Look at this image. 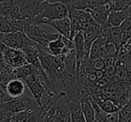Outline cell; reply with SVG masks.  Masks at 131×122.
Returning <instances> with one entry per match:
<instances>
[{
	"instance_id": "obj_1",
	"label": "cell",
	"mask_w": 131,
	"mask_h": 122,
	"mask_svg": "<svg viewBox=\"0 0 131 122\" xmlns=\"http://www.w3.org/2000/svg\"><path fill=\"white\" fill-rule=\"evenodd\" d=\"M96 97H102L106 100H110L120 108L124 106L128 102L129 93L126 87L116 80H111L105 85L102 86L99 93L95 97H90V98H96Z\"/></svg>"
},
{
	"instance_id": "obj_2",
	"label": "cell",
	"mask_w": 131,
	"mask_h": 122,
	"mask_svg": "<svg viewBox=\"0 0 131 122\" xmlns=\"http://www.w3.org/2000/svg\"><path fill=\"white\" fill-rule=\"evenodd\" d=\"M68 18L71 24V34H70L71 40H73L74 37L79 31H87L94 28L95 26L100 25L93 20L90 14L85 10L68 8Z\"/></svg>"
},
{
	"instance_id": "obj_3",
	"label": "cell",
	"mask_w": 131,
	"mask_h": 122,
	"mask_svg": "<svg viewBox=\"0 0 131 122\" xmlns=\"http://www.w3.org/2000/svg\"><path fill=\"white\" fill-rule=\"evenodd\" d=\"M68 16V8L61 2L48 3L40 14L30 20L36 24H48L55 20H59Z\"/></svg>"
},
{
	"instance_id": "obj_4",
	"label": "cell",
	"mask_w": 131,
	"mask_h": 122,
	"mask_svg": "<svg viewBox=\"0 0 131 122\" xmlns=\"http://www.w3.org/2000/svg\"><path fill=\"white\" fill-rule=\"evenodd\" d=\"M23 31L28 38L45 49L48 48V44L49 42L59 37V33H53L41 29L38 24H33L31 21H26L24 23Z\"/></svg>"
},
{
	"instance_id": "obj_5",
	"label": "cell",
	"mask_w": 131,
	"mask_h": 122,
	"mask_svg": "<svg viewBox=\"0 0 131 122\" xmlns=\"http://www.w3.org/2000/svg\"><path fill=\"white\" fill-rule=\"evenodd\" d=\"M116 47L112 43L108 42L105 37L101 34L92 45L89 53V58L91 60L105 59L111 57H116Z\"/></svg>"
},
{
	"instance_id": "obj_6",
	"label": "cell",
	"mask_w": 131,
	"mask_h": 122,
	"mask_svg": "<svg viewBox=\"0 0 131 122\" xmlns=\"http://www.w3.org/2000/svg\"><path fill=\"white\" fill-rule=\"evenodd\" d=\"M40 106L34 99H31L25 95H21V96L13 98L12 100L2 103L0 105V109L9 112L11 114H15V113H18L21 111L37 109Z\"/></svg>"
},
{
	"instance_id": "obj_7",
	"label": "cell",
	"mask_w": 131,
	"mask_h": 122,
	"mask_svg": "<svg viewBox=\"0 0 131 122\" xmlns=\"http://www.w3.org/2000/svg\"><path fill=\"white\" fill-rule=\"evenodd\" d=\"M3 61L12 68H18L28 64L24 53L20 49H12L2 45Z\"/></svg>"
},
{
	"instance_id": "obj_8",
	"label": "cell",
	"mask_w": 131,
	"mask_h": 122,
	"mask_svg": "<svg viewBox=\"0 0 131 122\" xmlns=\"http://www.w3.org/2000/svg\"><path fill=\"white\" fill-rule=\"evenodd\" d=\"M21 50L24 53L29 64H32L39 68H41L39 58V44L35 41L31 40L28 38L26 35H24V42Z\"/></svg>"
},
{
	"instance_id": "obj_9",
	"label": "cell",
	"mask_w": 131,
	"mask_h": 122,
	"mask_svg": "<svg viewBox=\"0 0 131 122\" xmlns=\"http://www.w3.org/2000/svg\"><path fill=\"white\" fill-rule=\"evenodd\" d=\"M44 110L41 107L21 111L12 115L10 122H43Z\"/></svg>"
},
{
	"instance_id": "obj_10",
	"label": "cell",
	"mask_w": 131,
	"mask_h": 122,
	"mask_svg": "<svg viewBox=\"0 0 131 122\" xmlns=\"http://www.w3.org/2000/svg\"><path fill=\"white\" fill-rule=\"evenodd\" d=\"M86 12L90 14L93 19L100 24L102 27L108 25V17L110 13L111 12V7L108 4L100 5V6H93V7H87L85 9Z\"/></svg>"
},
{
	"instance_id": "obj_11",
	"label": "cell",
	"mask_w": 131,
	"mask_h": 122,
	"mask_svg": "<svg viewBox=\"0 0 131 122\" xmlns=\"http://www.w3.org/2000/svg\"><path fill=\"white\" fill-rule=\"evenodd\" d=\"M24 32L22 31H15L8 33H3L1 34V40L0 42L2 45L6 47L12 48V49H22L23 42H24Z\"/></svg>"
},
{
	"instance_id": "obj_12",
	"label": "cell",
	"mask_w": 131,
	"mask_h": 122,
	"mask_svg": "<svg viewBox=\"0 0 131 122\" xmlns=\"http://www.w3.org/2000/svg\"><path fill=\"white\" fill-rule=\"evenodd\" d=\"M102 34L105 37L106 40L110 43H112L116 47L117 51L121 44V30L119 26L115 27V26L106 25L102 27Z\"/></svg>"
},
{
	"instance_id": "obj_13",
	"label": "cell",
	"mask_w": 131,
	"mask_h": 122,
	"mask_svg": "<svg viewBox=\"0 0 131 122\" xmlns=\"http://www.w3.org/2000/svg\"><path fill=\"white\" fill-rule=\"evenodd\" d=\"M25 88L26 84L22 79L14 78L6 84L4 90L11 98H16L24 94Z\"/></svg>"
},
{
	"instance_id": "obj_14",
	"label": "cell",
	"mask_w": 131,
	"mask_h": 122,
	"mask_svg": "<svg viewBox=\"0 0 131 122\" xmlns=\"http://www.w3.org/2000/svg\"><path fill=\"white\" fill-rule=\"evenodd\" d=\"M48 25L52 27L55 29L58 33H59L61 36H64L66 38H68L70 40V34H71V24H70V20L68 17H65L63 19H59V20H55L52 22L49 23Z\"/></svg>"
},
{
	"instance_id": "obj_15",
	"label": "cell",
	"mask_w": 131,
	"mask_h": 122,
	"mask_svg": "<svg viewBox=\"0 0 131 122\" xmlns=\"http://www.w3.org/2000/svg\"><path fill=\"white\" fill-rule=\"evenodd\" d=\"M102 27L101 25L95 26L93 29L87 30V31H83V36H84V48L85 50L87 52V54L89 55L90 49L93 45V43L94 42L95 40L98 39V37L102 34Z\"/></svg>"
},
{
	"instance_id": "obj_16",
	"label": "cell",
	"mask_w": 131,
	"mask_h": 122,
	"mask_svg": "<svg viewBox=\"0 0 131 122\" xmlns=\"http://www.w3.org/2000/svg\"><path fill=\"white\" fill-rule=\"evenodd\" d=\"M127 17H129V12L127 9L111 11L108 17V25L118 27Z\"/></svg>"
},
{
	"instance_id": "obj_17",
	"label": "cell",
	"mask_w": 131,
	"mask_h": 122,
	"mask_svg": "<svg viewBox=\"0 0 131 122\" xmlns=\"http://www.w3.org/2000/svg\"><path fill=\"white\" fill-rule=\"evenodd\" d=\"M92 101H94L99 107L102 109L105 113L110 114V113H116L120 109V107L115 104L110 100H106L102 97H96V98H90Z\"/></svg>"
},
{
	"instance_id": "obj_18",
	"label": "cell",
	"mask_w": 131,
	"mask_h": 122,
	"mask_svg": "<svg viewBox=\"0 0 131 122\" xmlns=\"http://www.w3.org/2000/svg\"><path fill=\"white\" fill-rule=\"evenodd\" d=\"M14 78V68L7 66L4 61H0V86L4 88L6 84Z\"/></svg>"
},
{
	"instance_id": "obj_19",
	"label": "cell",
	"mask_w": 131,
	"mask_h": 122,
	"mask_svg": "<svg viewBox=\"0 0 131 122\" xmlns=\"http://www.w3.org/2000/svg\"><path fill=\"white\" fill-rule=\"evenodd\" d=\"M118 122H131V97L118 111Z\"/></svg>"
},
{
	"instance_id": "obj_20",
	"label": "cell",
	"mask_w": 131,
	"mask_h": 122,
	"mask_svg": "<svg viewBox=\"0 0 131 122\" xmlns=\"http://www.w3.org/2000/svg\"><path fill=\"white\" fill-rule=\"evenodd\" d=\"M59 2L63 3L68 8L85 10L86 7L88 6L89 0H60Z\"/></svg>"
},
{
	"instance_id": "obj_21",
	"label": "cell",
	"mask_w": 131,
	"mask_h": 122,
	"mask_svg": "<svg viewBox=\"0 0 131 122\" xmlns=\"http://www.w3.org/2000/svg\"><path fill=\"white\" fill-rule=\"evenodd\" d=\"M70 122H86L80 108L74 110L71 113V115H70Z\"/></svg>"
},
{
	"instance_id": "obj_22",
	"label": "cell",
	"mask_w": 131,
	"mask_h": 122,
	"mask_svg": "<svg viewBox=\"0 0 131 122\" xmlns=\"http://www.w3.org/2000/svg\"><path fill=\"white\" fill-rule=\"evenodd\" d=\"M12 99L13 98H11V97H10L9 95L6 93V91L4 90V88L0 86V105H1L2 103H4V102L12 100Z\"/></svg>"
}]
</instances>
